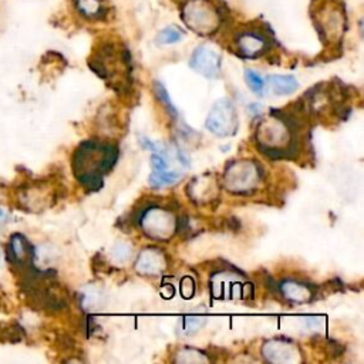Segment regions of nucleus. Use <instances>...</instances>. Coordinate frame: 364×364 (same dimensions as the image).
Listing matches in <instances>:
<instances>
[{"mask_svg":"<svg viewBox=\"0 0 364 364\" xmlns=\"http://www.w3.org/2000/svg\"><path fill=\"white\" fill-rule=\"evenodd\" d=\"M33 255H35L33 248L23 235L15 233L11 238V242L8 246V258L12 263H16L19 266L29 265L31 262H33Z\"/></svg>","mask_w":364,"mask_h":364,"instance_id":"nucleus-11","label":"nucleus"},{"mask_svg":"<svg viewBox=\"0 0 364 364\" xmlns=\"http://www.w3.org/2000/svg\"><path fill=\"white\" fill-rule=\"evenodd\" d=\"M189 187L192 188L191 195H192V198H194L195 201H198V198L202 197V199H201L202 202H209L211 198H212V195L215 194L214 181H208V178H205V180L198 178V180H195V181L192 180V182H191Z\"/></svg>","mask_w":364,"mask_h":364,"instance_id":"nucleus-16","label":"nucleus"},{"mask_svg":"<svg viewBox=\"0 0 364 364\" xmlns=\"http://www.w3.org/2000/svg\"><path fill=\"white\" fill-rule=\"evenodd\" d=\"M224 285H226L225 280H216V279H215L214 283H212V287L218 289V290H219V294H222V296H219V297H226L228 286H224ZM228 285H229V296H228V297H232V299H233V297H241L239 294H243V293H245V289H246V285H248V283H245L241 276H236L235 280H228Z\"/></svg>","mask_w":364,"mask_h":364,"instance_id":"nucleus-15","label":"nucleus"},{"mask_svg":"<svg viewBox=\"0 0 364 364\" xmlns=\"http://www.w3.org/2000/svg\"><path fill=\"white\" fill-rule=\"evenodd\" d=\"M189 65L201 76L214 79L221 72V56L209 46H199L192 53Z\"/></svg>","mask_w":364,"mask_h":364,"instance_id":"nucleus-7","label":"nucleus"},{"mask_svg":"<svg viewBox=\"0 0 364 364\" xmlns=\"http://www.w3.org/2000/svg\"><path fill=\"white\" fill-rule=\"evenodd\" d=\"M131 256V248L128 243H117L113 249V258L120 262L124 263L126 260H128Z\"/></svg>","mask_w":364,"mask_h":364,"instance_id":"nucleus-23","label":"nucleus"},{"mask_svg":"<svg viewBox=\"0 0 364 364\" xmlns=\"http://www.w3.org/2000/svg\"><path fill=\"white\" fill-rule=\"evenodd\" d=\"M138 224L147 236L155 241H168L177 231L174 214L160 205H150L138 215Z\"/></svg>","mask_w":364,"mask_h":364,"instance_id":"nucleus-5","label":"nucleus"},{"mask_svg":"<svg viewBox=\"0 0 364 364\" xmlns=\"http://www.w3.org/2000/svg\"><path fill=\"white\" fill-rule=\"evenodd\" d=\"M165 268H167V259L164 253L155 248H147L141 250L136 262V270L140 275H147V276L161 275Z\"/></svg>","mask_w":364,"mask_h":364,"instance_id":"nucleus-9","label":"nucleus"},{"mask_svg":"<svg viewBox=\"0 0 364 364\" xmlns=\"http://www.w3.org/2000/svg\"><path fill=\"white\" fill-rule=\"evenodd\" d=\"M182 177L178 171H162V172H153L150 177V184L153 188H162L167 185L175 184Z\"/></svg>","mask_w":364,"mask_h":364,"instance_id":"nucleus-17","label":"nucleus"},{"mask_svg":"<svg viewBox=\"0 0 364 364\" xmlns=\"http://www.w3.org/2000/svg\"><path fill=\"white\" fill-rule=\"evenodd\" d=\"M184 38L182 32L175 28V26H170V28H165L162 29L158 36H157V42L160 45H175L178 42H181Z\"/></svg>","mask_w":364,"mask_h":364,"instance_id":"nucleus-19","label":"nucleus"},{"mask_svg":"<svg viewBox=\"0 0 364 364\" xmlns=\"http://www.w3.org/2000/svg\"><path fill=\"white\" fill-rule=\"evenodd\" d=\"M155 93H157V96H158L160 101L165 106L167 111H168V113H171V114H172V117H177V110H175L174 104L171 103V100H170V97H168V93H167V90L162 87V84L155 83Z\"/></svg>","mask_w":364,"mask_h":364,"instance_id":"nucleus-22","label":"nucleus"},{"mask_svg":"<svg viewBox=\"0 0 364 364\" xmlns=\"http://www.w3.org/2000/svg\"><path fill=\"white\" fill-rule=\"evenodd\" d=\"M255 140L262 153L273 160L293 158L299 148V126L294 117L272 111L256 130Z\"/></svg>","mask_w":364,"mask_h":364,"instance_id":"nucleus-1","label":"nucleus"},{"mask_svg":"<svg viewBox=\"0 0 364 364\" xmlns=\"http://www.w3.org/2000/svg\"><path fill=\"white\" fill-rule=\"evenodd\" d=\"M263 357L270 363L292 364L300 361V353L294 344L283 340H270L262 346Z\"/></svg>","mask_w":364,"mask_h":364,"instance_id":"nucleus-8","label":"nucleus"},{"mask_svg":"<svg viewBox=\"0 0 364 364\" xmlns=\"http://www.w3.org/2000/svg\"><path fill=\"white\" fill-rule=\"evenodd\" d=\"M118 151L114 145L101 141H86L79 145L73 157V171L77 181L89 191L103 185L104 175L114 167Z\"/></svg>","mask_w":364,"mask_h":364,"instance_id":"nucleus-2","label":"nucleus"},{"mask_svg":"<svg viewBox=\"0 0 364 364\" xmlns=\"http://www.w3.org/2000/svg\"><path fill=\"white\" fill-rule=\"evenodd\" d=\"M280 292L287 300L294 302V303H304L313 297L311 289L306 283L296 282V280L282 282Z\"/></svg>","mask_w":364,"mask_h":364,"instance_id":"nucleus-12","label":"nucleus"},{"mask_svg":"<svg viewBox=\"0 0 364 364\" xmlns=\"http://www.w3.org/2000/svg\"><path fill=\"white\" fill-rule=\"evenodd\" d=\"M76 9L86 19H101L104 16L103 0H75Z\"/></svg>","mask_w":364,"mask_h":364,"instance_id":"nucleus-13","label":"nucleus"},{"mask_svg":"<svg viewBox=\"0 0 364 364\" xmlns=\"http://www.w3.org/2000/svg\"><path fill=\"white\" fill-rule=\"evenodd\" d=\"M6 219H8V214L5 212L4 208H0V222H4V221H6Z\"/></svg>","mask_w":364,"mask_h":364,"instance_id":"nucleus-24","label":"nucleus"},{"mask_svg":"<svg viewBox=\"0 0 364 364\" xmlns=\"http://www.w3.org/2000/svg\"><path fill=\"white\" fill-rule=\"evenodd\" d=\"M268 84L273 90V93H276L279 96L292 94L299 87V84H297L294 77H292V76H280V75L269 76L268 77Z\"/></svg>","mask_w":364,"mask_h":364,"instance_id":"nucleus-14","label":"nucleus"},{"mask_svg":"<svg viewBox=\"0 0 364 364\" xmlns=\"http://www.w3.org/2000/svg\"><path fill=\"white\" fill-rule=\"evenodd\" d=\"M205 323H206V319L204 316H185L180 321V333L185 336L197 333Z\"/></svg>","mask_w":364,"mask_h":364,"instance_id":"nucleus-18","label":"nucleus"},{"mask_svg":"<svg viewBox=\"0 0 364 364\" xmlns=\"http://www.w3.org/2000/svg\"><path fill=\"white\" fill-rule=\"evenodd\" d=\"M245 82H246V84L249 86V89L255 94H258V96L263 94V92H265V80L256 72L246 70L245 72Z\"/></svg>","mask_w":364,"mask_h":364,"instance_id":"nucleus-21","label":"nucleus"},{"mask_svg":"<svg viewBox=\"0 0 364 364\" xmlns=\"http://www.w3.org/2000/svg\"><path fill=\"white\" fill-rule=\"evenodd\" d=\"M185 25L202 36L215 33L221 25V16L211 0H188L182 8Z\"/></svg>","mask_w":364,"mask_h":364,"instance_id":"nucleus-3","label":"nucleus"},{"mask_svg":"<svg viewBox=\"0 0 364 364\" xmlns=\"http://www.w3.org/2000/svg\"><path fill=\"white\" fill-rule=\"evenodd\" d=\"M236 48L243 57L255 59L263 55L269 49V43L266 38H263L256 32H245L238 36Z\"/></svg>","mask_w":364,"mask_h":364,"instance_id":"nucleus-10","label":"nucleus"},{"mask_svg":"<svg viewBox=\"0 0 364 364\" xmlns=\"http://www.w3.org/2000/svg\"><path fill=\"white\" fill-rule=\"evenodd\" d=\"M177 363H204L208 361V357L195 348H182L177 353Z\"/></svg>","mask_w":364,"mask_h":364,"instance_id":"nucleus-20","label":"nucleus"},{"mask_svg":"<svg viewBox=\"0 0 364 364\" xmlns=\"http://www.w3.org/2000/svg\"><path fill=\"white\" fill-rule=\"evenodd\" d=\"M206 128L218 137H231L238 130V116L233 104L229 100L218 101L205 123Z\"/></svg>","mask_w":364,"mask_h":364,"instance_id":"nucleus-6","label":"nucleus"},{"mask_svg":"<svg viewBox=\"0 0 364 364\" xmlns=\"http://www.w3.org/2000/svg\"><path fill=\"white\" fill-rule=\"evenodd\" d=\"M262 178L260 168L250 160H238L226 167L224 182L229 192L248 195L256 189Z\"/></svg>","mask_w":364,"mask_h":364,"instance_id":"nucleus-4","label":"nucleus"}]
</instances>
